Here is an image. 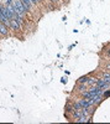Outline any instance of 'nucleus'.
<instances>
[{"label":"nucleus","mask_w":110,"mask_h":124,"mask_svg":"<svg viewBox=\"0 0 110 124\" xmlns=\"http://www.w3.org/2000/svg\"><path fill=\"white\" fill-rule=\"evenodd\" d=\"M13 5H14V10H15V14H17L19 16H21L22 19H25V16H26V15H27L28 13L26 11V9H25V6L22 5L21 0H14Z\"/></svg>","instance_id":"1"},{"label":"nucleus","mask_w":110,"mask_h":124,"mask_svg":"<svg viewBox=\"0 0 110 124\" xmlns=\"http://www.w3.org/2000/svg\"><path fill=\"white\" fill-rule=\"evenodd\" d=\"M10 30H13V31H20L21 30V25H20L15 19H11L10 20V26H9Z\"/></svg>","instance_id":"2"},{"label":"nucleus","mask_w":110,"mask_h":124,"mask_svg":"<svg viewBox=\"0 0 110 124\" xmlns=\"http://www.w3.org/2000/svg\"><path fill=\"white\" fill-rule=\"evenodd\" d=\"M21 3H22V5L25 6V9H26V11H27V13L32 10L34 4L31 3V0H21Z\"/></svg>","instance_id":"3"},{"label":"nucleus","mask_w":110,"mask_h":124,"mask_svg":"<svg viewBox=\"0 0 110 124\" xmlns=\"http://www.w3.org/2000/svg\"><path fill=\"white\" fill-rule=\"evenodd\" d=\"M7 35H9V27L3 23H0V36H7Z\"/></svg>","instance_id":"4"},{"label":"nucleus","mask_w":110,"mask_h":124,"mask_svg":"<svg viewBox=\"0 0 110 124\" xmlns=\"http://www.w3.org/2000/svg\"><path fill=\"white\" fill-rule=\"evenodd\" d=\"M96 82H98V78L89 77V79H88V82H87V86H96Z\"/></svg>","instance_id":"5"},{"label":"nucleus","mask_w":110,"mask_h":124,"mask_svg":"<svg viewBox=\"0 0 110 124\" xmlns=\"http://www.w3.org/2000/svg\"><path fill=\"white\" fill-rule=\"evenodd\" d=\"M66 112H69V113H73V112H74V106L72 104V103H68V104H67Z\"/></svg>","instance_id":"6"},{"label":"nucleus","mask_w":110,"mask_h":124,"mask_svg":"<svg viewBox=\"0 0 110 124\" xmlns=\"http://www.w3.org/2000/svg\"><path fill=\"white\" fill-rule=\"evenodd\" d=\"M87 87H88L87 83H79V85H78V91H79V92H83V91L88 89Z\"/></svg>","instance_id":"7"},{"label":"nucleus","mask_w":110,"mask_h":124,"mask_svg":"<svg viewBox=\"0 0 110 124\" xmlns=\"http://www.w3.org/2000/svg\"><path fill=\"white\" fill-rule=\"evenodd\" d=\"M88 79H89V76H83L78 79V83H87Z\"/></svg>","instance_id":"8"},{"label":"nucleus","mask_w":110,"mask_h":124,"mask_svg":"<svg viewBox=\"0 0 110 124\" xmlns=\"http://www.w3.org/2000/svg\"><path fill=\"white\" fill-rule=\"evenodd\" d=\"M102 76H103V78H110V72L104 71V72H102Z\"/></svg>","instance_id":"9"},{"label":"nucleus","mask_w":110,"mask_h":124,"mask_svg":"<svg viewBox=\"0 0 110 124\" xmlns=\"http://www.w3.org/2000/svg\"><path fill=\"white\" fill-rule=\"evenodd\" d=\"M106 97H110V91H105L103 93V98H106Z\"/></svg>","instance_id":"10"},{"label":"nucleus","mask_w":110,"mask_h":124,"mask_svg":"<svg viewBox=\"0 0 110 124\" xmlns=\"http://www.w3.org/2000/svg\"><path fill=\"white\" fill-rule=\"evenodd\" d=\"M41 1H42V0H31V3H32L34 5H38Z\"/></svg>","instance_id":"11"},{"label":"nucleus","mask_w":110,"mask_h":124,"mask_svg":"<svg viewBox=\"0 0 110 124\" xmlns=\"http://www.w3.org/2000/svg\"><path fill=\"white\" fill-rule=\"evenodd\" d=\"M14 0H5V5H13Z\"/></svg>","instance_id":"12"},{"label":"nucleus","mask_w":110,"mask_h":124,"mask_svg":"<svg viewBox=\"0 0 110 124\" xmlns=\"http://www.w3.org/2000/svg\"><path fill=\"white\" fill-rule=\"evenodd\" d=\"M105 54H106V56H108V57H110V48H108V50L105 51Z\"/></svg>","instance_id":"13"},{"label":"nucleus","mask_w":110,"mask_h":124,"mask_svg":"<svg viewBox=\"0 0 110 124\" xmlns=\"http://www.w3.org/2000/svg\"><path fill=\"white\" fill-rule=\"evenodd\" d=\"M105 68H106V70H109V71H110V63H108V65H106V66H105Z\"/></svg>","instance_id":"14"},{"label":"nucleus","mask_w":110,"mask_h":124,"mask_svg":"<svg viewBox=\"0 0 110 124\" xmlns=\"http://www.w3.org/2000/svg\"><path fill=\"white\" fill-rule=\"evenodd\" d=\"M67 82V78H62V83H66Z\"/></svg>","instance_id":"15"},{"label":"nucleus","mask_w":110,"mask_h":124,"mask_svg":"<svg viewBox=\"0 0 110 124\" xmlns=\"http://www.w3.org/2000/svg\"><path fill=\"white\" fill-rule=\"evenodd\" d=\"M42 1H43V0H42Z\"/></svg>","instance_id":"16"}]
</instances>
